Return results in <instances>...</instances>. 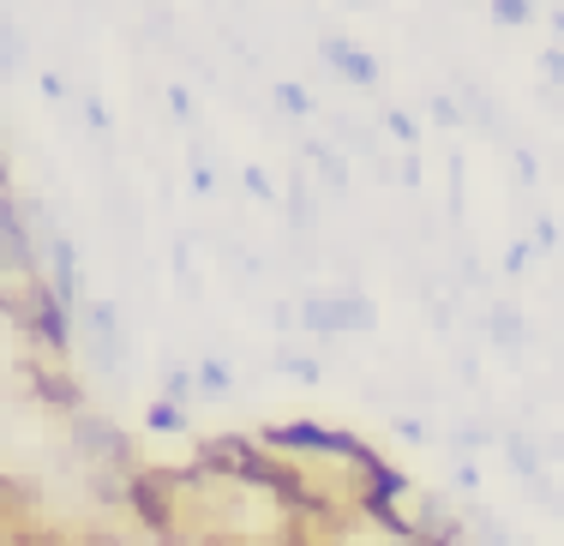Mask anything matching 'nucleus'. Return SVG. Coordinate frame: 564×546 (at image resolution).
I'll list each match as a JSON object with an SVG mask.
<instances>
[{
  "instance_id": "nucleus-3",
  "label": "nucleus",
  "mask_w": 564,
  "mask_h": 546,
  "mask_svg": "<svg viewBox=\"0 0 564 546\" xmlns=\"http://www.w3.org/2000/svg\"><path fill=\"white\" fill-rule=\"evenodd\" d=\"M24 372H31V384L48 396V403L61 408V415H78V384H73V372H66V354H31L24 361Z\"/></svg>"
},
{
  "instance_id": "nucleus-17",
  "label": "nucleus",
  "mask_w": 564,
  "mask_h": 546,
  "mask_svg": "<svg viewBox=\"0 0 564 546\" xmlns=\"http://www.w3.org/2000/svg\"><path fill=\"white\" fill-rule=\"evenodd\" d=\"M193 384H198L193 372H181V367H174V372H169V403H181V396H193Z\"/></svg>"
},
{
  "instance_id": "nucleus-25",
  "label": "nucleus",
  "mask_w": 564,
  "mask_h": 546,
  "mask_svg": "<svg viewBox=\"0 0 564 546\" xmlns=\"http://www.w3.org/2000/svg\"><path fill=\"white\" fill-rule=\"evenodd\" d=\"M558 7H564V0H558Z\"/></svg>"
},
{
  "instance_id": "nucleus-22",
  "label": "nucleus",
  "mask_w": 564,
  "mask_h": 546,
  "mask_svg": "<svg viewBox=\"0 0 564 546\" xmlns=\"http://www.w3.org/2000/svg\"><path fill=\"white\" fill-rule=\"evenodd\" d=\"M85 121L97 127V132H109V114H102V102H97V97H85Z\"/></svg>"
},
{
  "instance_id": "nucleus-2",
  "label": "nucleus",
  "mask_w": 564,
  "mask_h": 546,
  "mask_svg": "<svg viewBox=\"0 0 564 546\" xmlns=\"http://www.w3.org/2000/svg\"><path fill=\"white\" fill-rule=\"evenodd\" d=\"M301 325L306 330H372V306L360 301V295H318V301H306L301 306Z\"/></svg>"
},
{
  "instance_id": "nucleus-8",
  "label": "nucleus",
  "mask_w": 564,
  "mask_h": 546,
  "mask_svg": "<svg viewBox=\"0 0 564 546\" xmlns=\"http://www.w3.org/2000/svg\"><path fill=\"white\" fill-rule=\"evenodd\" d=\"M492 337H499L505 349H522V342H529V325H522L517 313H505V306H499V313H492Z\"/></svg>"
},
{
  "instance_id": "nucleus-23",
  "label": "nucleus",
  "mask_w": 564,
  "mask_h": 546,
  "mask_svg": "<svg viewBox=\"0 0 564 546\" xmlns=\"http://www.w3.org/2000/svg\"><path fill=\"white\" fill-rule=\"evenodd\" d=\"M73 546H120V540H115V535H78Z\"/></svg>"
},
{
  "instance_id": "nucleus-10",
  "label": "nucleus",
  "mask_w": 564,
  "mask_h": 546,
  "mask_svg": "<svg viewBox=\"0 0 564 546\" xmlns=\"http://www.w3.org/2000/svg\"><path fill=\"white\" fill-rule=\"evenodd\" d=\"M505 462H510L517 474H541V457H534L529 438H505Z\"/></svg>"
},
{
  "instance_id": "nucleus-12",
  "label": "nucleus",
  "mask_w": 564,
  "mask_h": 546,
  "mask_svg": "<svg viewBox=\"0 0 564 546\" xmlns=\"http://www.w3.org/2000/svg\"><path fill=\"white\" fill-rule=\"evenodd\" d=\"M276 102H282L289 114H313V97H306L301 85H276Z\"/></svg>"
},
{
  "instance_id": "nucleus-19",
  "label": "nucleus",
  "mask_w": 564,
  "mask_h": 546,
  "mask_svg": "<svg viewBox=\"0 0 564 546\" xmlns=\"http://www.w3.org/2000/svg\"><path fill=\"white\" fill-rule=\"evenodd\" d=\"M529 259H534V247H529V241H517V247L505 252V271H529Z\"/></svg>"
},
{
  "instance_id": "nucleus-14",
  "label": "nucleus",
  "mask_w": 564,
  "mask_h": 546,
  "mask_svg": "<svg viewBox=\"0 0 564 546\" xmlns=\"http://www.w3.org/2000/svg\"><path fill=\"white\" fill-rule=\"evenodd\" d=\"M384 127H391L402 144H414V139H421V127H414V121H409V114H402V109H391V114H384Z\"/></svg>"
},
{
  "instance_id": "nucleus-7",
  "label": "nucleus",
  "mask_w": 564,
  "mask_h": 546,
  "mask_svg": "<svg viewBox=\"0 0 564 546\" xmlns=\"http://www.w3.org/2000/svg\"><path fill=\"white\" fill-rule=\"evenodd\" d=\"M492 24H505V31H522V24L534 19V0H487Z\"/></svg>"
},
{
  "instance_id": "nucleus-20",
  "label": "nucleus",
  "mask_w": 564,
  "mask_h": 546,
  "mask_svg": "<svg viewBox=\"0 0 564 546\" xmlns=\"http://www.w3.org/2000/svg\"><path fill=\"white\" fill-rule=\"evenodd\" d=\"M541 66H546V78H553V85H564V48H546Z\"/></svg>"
},
{
  "instance_id": "nucleus-9",
  "label": "nucleus",
  "mask_w": 564,
  "mask_h": 546,
  "mask_svg": "<svg viewBox=\"0 0 564 546\" xmlns=\"http://www.w3.org/2000/svg\"><path fill=\"white\" fill-rule=\"evenodd\" d=\"M313 163H318V175H325L330 193H343L348 186V168H343V156L337 151H325V144H313Z\"/></svg>"
},
{
  "instance_id": "nucleus-15",
  "label": "nucleus",
  "mask_w": 564,
  "mask_h": 546,
  "mask_svg": "<svg viewBox=\"0 0 564 546\" xmlns=\"http://www.w3.org/2000/svg\"><path fill=\"white\" fill-rule=\"evenodd\" d=\"M433 121L438 127H463V109H456L451 97H433Z\"/></svg>"
},
{
  "instance_id": "nucleus-4",
  "label": "nucleus",
  "mask_w": 564,
  "mask_h": 546,
  "mask_svg": "<svg viewBox=\"0 0 564 546\" xmlns=\"http://www.w3.org/2000/svg\"><path fill=\"white\" fill-rule=\"evenodd\" d=\"M318 55H325V66H330V73H343L348 85H360V90L379 85V61H372L367 48H355L348 36H318Z\"/></svg>"
},
{
  "instance_id": "nucleus-24",
  "label": "nucleus",
  "mask_w": 564,
  "mask_h": 546,
  "mask_svg": "<svg viewBox=\"0 0 564 546\" xmlns=\"http://www.w3.org/2000/svg\"><path fill=\"white\" fill-rule=\"evenodd\" d=\"M553 31H558V43H564V7L553 12Z\"/></svg>"
},
{
  "instance_id": "nucleus-13",
  "label": "nucleus",
  "mask_w": 564,
  "mask_h": 546,
  "mask_svg": "<svg viewBox=\"0 0 564 546\" xmlns=\"http://www.w3.org/2000/svg\"><path fill=\"white\" fill-rule=\"evenodd\" d=\"M282 372H294V379H318V361H306V354H276Z\"/></svg>"
},
{
  "instance_id": "nucleus-1",
  "label": "nucleus",
  "mask_w": 564,
  "mask_h": 546,
  "mask_svg": "<svg viewBox=\"0 0 564 546\" xmlns=\"http://www.w3.org/2000/svg\"><path fill=\"white\" fill-rule=\"evenodd\" d=\"M259 445H271L276 457L282 450H313V457H330V462H360L367 457V445H360L355 433H337V426H313V421H289V426H264Z\"/></svg>"
},
{
  "instance_id": "nucleus-18",
  "label": "nucleus",
  "mask_w": 564,
  "mask_h": 546,
  "mask_svg": "<svg viewBox=\"0 0 564 546\" xmlns=\"http://www.w3.org/2000/svg\"><path fill=\"white\" fill-rule=\"evenodd\" d=\"M240 181H247V193H252V198H276V186L264 181V168H247Z\"/></svg>"
},
{
  "instance_id": "nucleus-6",
  "label": "nucleus",
  "mask_w": 564,
  "mask_h": 546,
  "mask_svg": "<svg viewBox=\"0 0 564 546\" xmlns=\"http://www.w3.org/2000/svg\"><path fill=\"white\" fill-rule=\"evenodd\" d=\"M48 288H55L61 306L78 301V252H73V241H66V234H55V241H48Z\"/></svg>"
},
{
  "instance_id": "nucleus-11",
  "label": "nucleus",
  "mask_w": 564,
  "mask_h": 546,
  "mask_svg": "<svg viewBox=\"0 0 564 546\" xmlns=\"http://www.w3.org/2000/svg\"><path fill=\"white\" fill-rule=\"evenodd\" d=\"M151 426H156V433H186V408H181V403H169V396H163V403L151 408Z\"/></svg>"
},
{
  "instance_id": "nucleus-21",
  "label": "nucleus",
  "mask_w": 564,
  "mask_h": 546,
  "mask_svg": "<svg viewBox=\"0 0 564 546\" xmlns=\"http://www.w3.org/2000/svg\"><path fill=\"white\" fill-rule=\"evenodd\" d=\"M169 102H174V114H181V121H193V114H198V109H193V97H186V90H181V85H174V90H169Z\"/></svg>"
},
{
  "instance_id": "nucleus-5",
  "label": "nucleus",
  "mask_w": 564,
  "mask_h": 546,
  "mask_svg": "<svg viewBox=\"0 0 564 546\" xmlns=\"http://www.w3.org/2000/svg\"><path fill=\"white\" fill-rule=\"evenodd\" d=\"M85 325H90V354H97V367L102 372H115L120 367V325H115V306H102V301H90L85 306Z\"/></svg>"
},
{
  "instance_id": "nucleus-16",
  "label": "nucleus",
  "mask_w": 564,
  "mask_h": 546,
  "mask_svg": "<svg viewBox=\"0 0 564 546\" xmlns=\"http://www.w3.org/2000/svg\"><path fill=\"white\" fill-rule=\"evenodd\" d=\"M198 384H205V391H228V372H223V361H205V367H198Z\"/></svg>"
}]
</instances>
